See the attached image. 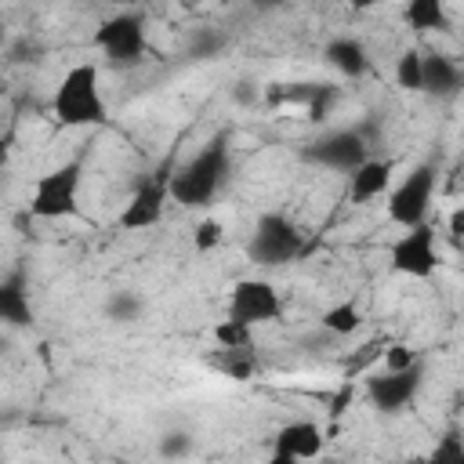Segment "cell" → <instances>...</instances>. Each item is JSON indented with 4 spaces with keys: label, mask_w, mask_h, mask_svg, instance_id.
Here are the masks:
<instances>
[{
    "label": "cell",
    "mask_w": 464,
    "mask_h": 464,
    "mask_svg": "<svg viewBox=\"0 0 464 464\" xmlns=\"http://www.w3.org/2000/svg\"><path fill=\"white\" fill-rule=\"evenodd\" d=\"M232 170V156H228V134H214L199 152H192V160H185L170 178H167V188H170V199L196 210V207H207L225 178Z\"/></svg>",
    "instance_id": "6da1fadb"
},
{
    "label": "cell",
    "mask_w": 464,
    "mask_h": 464,
    "mask_svg": "<svg viewBox=\"0 0 464 464\" xmlns=\"http://www.w3.org/2000/svg\"><path fill=\"white\" fill-rule=\"evenodd\" d=\"M51 112L62 127H102L109 120L102 76H98L94 62H80L58 80L54 98H51Z\"/></svg>",
    "instance_id": "7a4b0ae2"
},
{
    "label": "cell",
    "mask_w": 464,
    "mask_h": 464,
    "mask_svg": "<svg viewBox=\"0 0 464 464\" xmlns=\"http://www.w3.org/2000/svg\"><path fill=\"white\" fill-rule=\"evenodd\" d=\"M80 178H83V163L80 160H69V163H58V167L44 170L33 181L29 214L44 218V221H58V218L80 214Z\"/></svg>",
    "instance_id": "3957f363"
},
{
    "label": "cell",
    "mask_w": 464,
    "mask_h": 464,
    "mask_svg": "<svg viewBox=\"0 0 464 464\" xmlns=\"http://www.w3.org/2000/svg\"><path fill=\"white\" fill-rule=\"evenodd\" d=\"M246 254L254 265H265V268H276V265H290L304 254V239L297 232V225L286 218V214H261L254 232H250V243H246Z\"/></svg>",
    "instance_id": "277c9868"
},
{
    "label": "cell",
    "mask_w": 464,
    "mask_h": 464,
    "mask_svg": "<svg viewBox=\"0 0 464 464\" xmlns=\"http://www.w3.org/2000/svg\"><path fill=\"white\" fill-rule=\"evenodd\" d=\"M94 47L112 65H120V69L138 65L145 58V47H149V40H145V18L134 14V11H120V14L105 18L98 25V33H94Z\"/></svg>",
    "instance_id": "5b68a950"
},
{
    "label": "cell",
    "mask_w": 464,
    "mask_h": 464,
    "mask_svg": "<svg viewBox=\"0 0 464 464\" xmlns=\"http://www.w3.org/2000/svg\"><path fill=\"white\" fill-rule=\"evenodd\" d=\"M435 181H439V170L435 163H417L392 192H388V218L402 228L410 225H420L428 218V207H431V196H435Z\"/></svg>",
    "instance_id": "8992f818"
},
{
    "label": "cell",
    "mask_w": 464,
    "mask_h": 464,
    "mask_svg": "<svg viewBox=\"0 0 464 464\" xmlns=\"http://www.w3.org/2000/svg\"><path fill=\"white\" fill-rule=\"evenodd\" d=\"M301 156H304L308 163H319V167L352 174V170L370 156V141H366V134H362L359 127H344V130H330V134L308 141Z\"/></svg>",
    "instance_id": "52a82bcc"
},
{
    "label": "cell",
    "mask_w": 464,
    "mask_h": 464,
    "mask_svg": "<svg viewBox=\"0 0 464 464\" xmlns=\"http://www.w3.org/2000/svg\"><path fill=\"white\" fill-rule=\"evenodd\" d=\"M228 315L246 323V326H261V323H276L283 315V301H279V290L268 283V279H239L232 283L228 290Z\"/></svg>",
    "instance_id": "ba28073f"
},
{
    "label": "cell",
    "mask_w": 464,
    "mask_h": 464,
    "mask_svg": "<svg viewBox=\"0 0 464 464\" xmlns=\"http://www.w3.org/2000/svg\"><path fill=\"white\" fill-rule=\"evenodd\" d=\"M420 362L406 366V370H381L373 377H366V399L377 413H402L413 406L417 392H420Z\"/></svg>",
    "instance_id": "9c48e42d"
},
{
    "label": "cell",
    "mask_w": 464,
    "mask_h": 464,
    "mask_svg": "<svg viewBox=\"0 0 464 464\" xmlns=\"http://www.w3.org/2000/svg\"><path fill=\"white\" fill-rule=\"evenodd\" d=\"M392 268L399 276L428 279L439 268V250H435V228L431 225H410L395 243H392Z\"/></svg>",
    "instance_id": "30bf717a"
},
{
    "label": "cell",
    "mask_w": 464,
    "mask_h": 464,
    "mask_svg": "<svg viewBox=\"0 0 464 464\" xmlns=\"http://www.w3.org/2000/svg\"><path fill=\"white\" fill-rule=\"evenodd\" d=\"M167 178H170V174L160 170L156 178H145V181L130 192V199H127L123 210L116 214V225H120L123 232H145V228L160 225V218H163V210H167V199H170Z\"/></svg>",
    "instance_id": "8fae6325"
},
{
    "label": "cell",
    "mask_w": 464,
    "mask_h": 464,
    "mask_svg": "<svg viewBox=\"0 0 464 464\" xmlns=\"http://www.w3.org/2000/svg\"><path fill=\"white\" fill-rule=\"evenodd\" d=\"M319 453H323V428L315 420H290L272 435V460L276 464L312 460Z\"/></svg>",
    "instance_id": "7c38bea8"
},
{
    "label": "cell",
    "mask_w": 464,
    "mask_h": 464,
    "mask_svg": "<svg viewBox=\"0 0 464 464\" xmlns=\"http://www.w3.org/2000/svg\"><path fill=\"white\" fill-rule=\"evenodd\" d=\"M464 76H460V65L450 58V54H420V91L435 94V98H453L460 91Z\"/></svg>",
    "instance_id": "4fadbf2b"
},
{
    "label": "cell",
    "mask_w": 464,
    "mask_h": 464,
    "mask_svg": "<svg viewBox=\"0 0 464 464\" xmlns=\"http://www.w3.org/2000/svg\"><path fill=\"white\" fill-rule=\"evenodd\" d=\"M392 174H395V163H392V160H373V156H366V160L348 174V178H352V185H348L352 203H370V199L384 196L388 185H392Z\"/></svg>",
    "instance_id": "5bb4252c"
},
{
    "label": "cell",
    "mask_w": 464,
    "mask_h": 464,
    "mask_svg": "<svg viewBox=\"0 0 464 464\" xmlns=\"http://www.w3.org/2000/svg\"><path fill=\"white\" fill-rule=\"evenodd\" d=\"M0 323L4 326H18V330L36 323V312H33L29 286H25V276L22 272L0 279Z\"/></svg>",
    "instance_id": "9a60e30c"
},
{
    "label": "cell",
    "mask_w": 464,
    "mask_h": 464,
    "mask_svg": "<svg viewBox=\"0 0 464 464\" xmlns=\"http://www.w3.org/2000/svg\"><path fill=\"white\" fill-rule=\"evenodd\" d=\"M323 58H326L341 76H348V80H359V76L370 69L366 47H362L359 40H352V36H334V40L323 47Z\"/></svg>",
    "instance_id": "2e32d148"
},
{
    "label": "cell",
    "mask_w": 464,
    "mask_h": 464,
    "mask_svg": "<svg viewBox=\"0 0 464 464\" xmlns=\"http://www.w3.org/2000/svg\"><path fill=\"white\" fill-rule=\"evenodd\" d=\"M207 366H214L221 377L250 381L257 373V355H254V348H214L207 355Z\"/></svg>",
    "instance_id": "e0dca14e"
},
{
    "label": "cell",
    "mask_w": 464,
    "mask_h": 464,
    "mask_svg": "<svg viewBox=\"0 0 464 464\" xmlns=\"http://www.w3.org/2000/svg\"><path fill=\"white\" fill-rule=\"evenodd\" d=\"M402 22H406L413 33H442V29L450 25L446 0H406Z\"/></svg>",
    "instance_id": "ac0fdd59"
},
{
    "label": "cell",
    "mask_w": 464,
    "mask_h": 464,
    "mask_svg": "<svg viewBox=\"0 0 464 464\" xmlns=\"http://www.w3.org/2000/svg\"><path fill=\"white\" fill-rule=\"evenodd\" d=\"M319 326L326 334H334V337H348V334H355L362 326V312L352 301H341V304H334V308H326L319 315Z\"/></svg>",
    "instance_id": "d6986e66"
},
{
    "label": "cell",
    "mask_w": 464,
    "mask_h": 464,
    "mask_svg": "<svg viewBox=\"0 0 464 464\" xmlns=\"http://www.w3.org/2000/svg\"><path fill=\"white\" fill-rule=\"evenodd\" d=\"M210 337H214L218 348H250V344H254V326H246V323H239V319H232V315H225L221 323H214Z\"/></svg>",
    "instance_id": "ffe728a7"
},
{
    "label": "cell",
    "mask_w": 464,
    "mask_h": 464,
    "mask_svg": "<svg viewBox=\"0 0 464 464\" xmlns=\"http://www.w3.org/2000/svg\"><path fill=\"white\" fill-rule=\"evenodd\" d=\"M395 83L402 91H420V51H402L395 62Z\"/></svg>",
    "instance_id": "44dd1931"
},
{
    "label": "cell",
    "mask_w": 464,
    "mask_h": 464,
    "mask_svg": "<svg viewBox=\"0 0 464 464\" xmlns=\"http://www.w3.org/2000/svg\"><path fill=\"white\" fill-rule=\"evenodd\" d=\"M337 102V87L334 83H312L308 87V98H304V112H308V120H323L326 112H330V105Z\"/></svg>",
    "instance_id": "7402d4cb"
},
{
    "label": "cell",
    "mask_w": 464,
    "mask_h": 464,
    "mask_svg": "<svg viewBox=\"0 0 464 464\" xmlns=\"http://www.w3.org/2000/svg\"><path fill=\"white\" fill-rule=\"evenodd\" d=\"M105 312H109V319H116V323H134V319L141 315V297L130 294V290H116V294L109 297Z\"/></svg>",
    "instance_id": "603a6c76"
},
{
    "label": "cell",
    "mask_w": 464,
    "mask_h": 464,
    "mask_svg": "<svg viewBox=\"0 0 464 464\" xmlns=\"http://www.w3.org/2000/svg\"><path fill=\"white\" fill-rule=\"evenodd\" d=\"M221 221H214V218H203L196 228H192V246L199 250V254H207V250H214L218 243H221Z\"/></svg>",
    "instance_id": "cb8c5ba5"
},
{
    "label": "cell",
    "mask_w": 464,
    "mask_h": 464,
    "mask_svg": "<svg viewBox=\"0 0 464 464\" xmlns=\"http://www.w3.org/2000/svg\"><path fill=\"white\" fill-rule=\"evenodd\" d=\"M156 450H160V457H188L192 453V435L188 431H178V428L174 431H163Z\"/></svg>",
    "instance_id": "d4e9b609"
},
{
    "label": "cell",
    "mask_w": 464,
    "mask_h": 464,
    "mask_svg": "<svg viewBox=\"0 0 464 464\" xmlns=\"http://www.w3.org/2000/svg\"><path fill=\"white\" fill-rule=\"evenodd\" d=\"M413 362H420L417 348H410V344H402V341L388 344V352H384V370H406V366H413Z\"/></svg>",
    "instance_id": "484cf974"
},
{
    "label": "cell",
    "mask_w": 464,
    "mask_h": 464,
    "mask_svg": "<svg viewBox=\"0 0 464 464\" xmlns=\"http://www.w3.org/2000/svg\"><path fill=\"white\" fill-rule=\"evenodd\" d=\"M221 47H225V36H221V33H210V29H203V33L192 40L188 54H192V58H214Z\"/></svg>",
    "instance_id": "4316f807"
},
{
    "label": "cell",
    "mask_w": 464,
    "mask_h": 464,
    "mask_svg": "<svg viewBox=\"0 0 464 464\" xmlns=\"http://www.w3.org/2000/svg\"><path fill=\"white\" fill-rule=\"evenodd\" d=\"M435 460H464V442H460V435H446L439 446H435V453H431Z\"/></svg>",
    "instance_id": "83f0119b"
},
{
    "label": "cell",
    "mask_w": 464,
    "mask_h": 464,
    "mask_svg": "<svg viewBox=\"0 0 464 464\" xmlns=\"http://www.w3.org/2000/svg\"><path fill=\"white\" fill-rule=\"evenodd\" d=\"M232 98H236L239 105H254V102L261 98V91H257L254 83H246V80H243V83H236V87H232Z\"/></svg>",
    "instance_id": "f1b7e54d"
},
{
    "label": "cell",
    "mask_w": 464,
    "mask_h": 464,
    "mask_svg": "<svg viewBox=\"0 0 464 464\" xmlns=\"http://www.w3.org/2000/svg\"><path fill=\"white\" fill-rule=\"evenodd\" d=\"M460 236H464V210L457 207V210L450 214V239H453V243L460 246Z\"/></svg>",
    "instance_id": "f546056e"
},
{
    "label": "cell",
    "mask_w": 464,
    "mask_h": 464,
    "mask_svg": "<svg viewBox=\"0 0 464 464\" xmlns=\"http://www.w3.org/2000/svg\"><path fill=\"white\" fill-rule=\"evenodd\" d=\"M348 4H352V7H355V11H366V7H373V4H377V0H348Z\"/></svg>",
    "instance_id": "4dcf8cb0"
},
{
    "label": "cell",
    "mask_w": 464,
    "mask_h": 464,
    "mask_svg": "<svg viewBox=\"0 0 464 464\" xmlns=\"http://www.w3.org/2000/svg\"><path fill=\"white\" fill-rule=\"evenodd\" d=\"M181 4H188V7H196V4H203V0H181Z\"/></svg>",
    "instance_id": "1f68e13d"
},
{
    "label": "cell",
    "mask_w": 464,
    "mask_h": 464,
    "mask_svg": "<svg viewBox=\"0 0 464 464\" xmlns=\"http://www.w3.org/2000/svg\"><path fill=\"white\" fill-rule=\"evenodd\" d=\"M0 170H4V145H0Z\"/></svg>",
    "instance_id": "d6a6232c"
}]
</instances>
